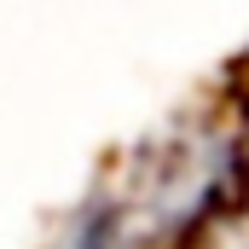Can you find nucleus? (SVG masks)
Wrapping results in <instances>:
<instances>
[{"mask_svg":"<svg viewBox=\"0 0 249 249\" xmlns=\"http://www.w3.org/2000/svg\"><path fill=\"white\" fill-rule=\"evenodd\" d=\"M249 197V139L232 122H174L81 191L47 249H197Z\"/></svg>","mask_w":249,"mask_h":249,"instance_id":"nucleus-1","label":"nucleus"}]
</instances>
